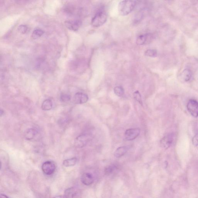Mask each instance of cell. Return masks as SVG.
Here are the masks:
<instances>
[{"label":"cell","instance_id":"1","mask_svg":"<svg viewBox=\"0 0 198 198\" xmlns=\"http://www.w3.org/2000/svg\"><path fill=\"white\" fill-rule=\"evenodd\" d=\"M136 4V1H120L118 6L119 13L121 16H127L133 11Z\"/></svg>","mask_w":198,"mask_h":198},{"label":"cell","instance_id":"2","mask_svg":"<svg viewBox=\"0 0 198 198\" xmlns=\"http://www.w3.org/2000/svg\"><path fill=\"white\" fill-rule=\"evenodd\" d=\"M107 19V15L105 11L98 12L91 20V24L94 27L101 26L106 22Z\"/></svg>","mask_w":198,"mask_h":198},{"label":"cell","instance_id":"3","mask_svg":"<svg viewBox=\"0 0 198 198\" xmlns=\"http://www.w3.org/2000/svg\"><path fill=\"white\" fill-rule=\"evenodd\" d=\"M91 138V136L88 134H84L80 135L76 138L75 145L78 147H84L90 141Z\"/></svg>","mask_w":198,"mask_h":198},{"label":"cell","instance_id":"4","mask_svg":"<svg viewBox=\"0 0 198 198\" xmlns=\"http://www.w3.org/2000/svg\"><path fill=\"white\" fill-rule=\"evenodd\" d=\"M140 133L141 130L138 128L127 129L125 132V139L127 141H132L138 138Z\"/></svg>","mask_w":198,"mask_h":198},{"label":"cell","instance_id":"5","mask_svg":"<svg viewBox=\"0 0 198 198\" xmlns=\"http://www.w3.org/2000/svg\"><path fill=\"white\" fill-rule=\"evenodd\" d=\"M188 112L193 117H198V102L196 100L191 99L189 100L187 104Z\"/></svg>","mask_w":198,"mask_h":198},{"label":"cell","instance_id":"6","mask_svg":"<svg viewBox=\"0 0 198 198\" xmlns=\"http://www.w3.org/2000/svg\"><path fill=\"white\" fill-rule=\"evenodd\" d=\"M55 164L51 161H46L42 166V170L45 174L50 175L53 174L55 171Z\"/></svg>","mask_w":198,"mask_h":198},{"label":"cell","instance_id":"7","mask_svg":"<svg viewBox=\"0 0 198 198\" xmlns=\"http://www.w3.org/2000/svg\"><path fill=\"white\" fill-rule=\"evenodd\" d=\"M174 140V135L173 134L171 133L165 135L160 141L161 147L164 149H168L173 144Z\"/></svg>","mask_w":198,"mask_h":198},{"label":"cell","instance_id":"8","mask_svg":"<svg viewBox=\"0 0 198 198\" xmlns=\"http://www.w3.org/2000/svg\"><path fill=\"white\" fill-rule=\"evenodd\" d=\"M89 100L87 94L81 92L77 93L74 96V102L77 104H83L87 102Z\"/></svg>","mask_w":198,"mask_h":198},{"label":"cell","instance_id":"9","mask_svg":"<svg viewBox=\"0 0 198 198\" xmlns=\"http://www.w3.org/2000/svg\"><path fill=\"white\" fill-rule=\"evenodd\" d=\"M65 25L68 29L74 31H77L81 26L82 22L78 20H68L65 22Z\"/></svg>","mask_w":198,"mask_h":198},{"label":"cell","instance_id":"10","mask_svg":"<svg viewBox=\"0 0 198 198\" xmlns=\"http://www.w3.org/2000/svg\"><path fill=\"white\" fill-rule=\"evenodd\" d=\"M153 39V36L151 34H146L138 36L136 39L138 45H142L149 43Z\"/></svg>","mask_w":198,"mask_h":198},{"label":"cell","instance_id":"11","mask_svg":"<svg viewBox=\"0 0 198 198\" xmlns=\"http://www.w3.org/2000/svg\"><path fill=\"white\" fill-rule=\"evenodd\" d=\"M81 181L82 183L85 185L89 186L91 185L93 183L94 177L91 173H85L82 175Z\"/></svg>","mask_w":198,"mask_h":198},{"label":"cell","instance_id":"12","mask_svg":"<svg viewBox=\"0 0 198 198\" xmlns=\"http://www.w3.org/2000/svg\"><path fill=\"white\" fill-rule=\"evenodd\" d=\"M78 190L75 187H71L67 189L64 192V196L65 198H74L78 194Z\"/></svg>","mask_w":198,"mask_h":198},{"label":"cell","instance_id":"13","mask_svg":"<svg viewBox=\"0 0 198 198\" xmlns=\"http://www.w3.org/2000/svg\"><path fill=\"white\" fill-rule=\"evenodd\" d=\"M128 150L129 148L127 146H121L119 147L114 152V156L117 158L121 157L127 153Z\"/></svg>","mask_w":198,"mask_h":198},{"label":"cell","instance_id":"14","mask_svg":"<svg viewBox=\"0 0 198 198\" xmlns=\"http://www.w3.org/2000/svg\"><path fill=\"white\" fill-rule=\"evenodd\" d=\"M38 134V132L35 129H29L25 132V136L27 140L30 141L35 138Z\"/></svg>","mask_w":198,"mask_h":198},{"label":"cell","instance_id":"15","mask_svg":"<svg viewBox=\"0 0 198 198\" xmlns=\"http://www.w3.org/2000/svg\"><path fill=\"white\" fill-rule=\"evenodd\" d=\"M192 72L188 68L184 70L182 73V77L184 81L188 82L191 80L192 77Z\"/></svg>","mask_w":198,"mask_h":198},{"label":"cell","instance_id":"16","mask_svg":"<svg viewBox=\"0 0 198 198\" xmlns=\"http://www.w3.org/2000/svg\"><path fill=\"white\" fill-rule=\"evenodd\" d=\"M53 104L52 101L50 99H47L44 100L42 105V109L43 110H50L52 109Z\"/></svg>","mask_w":198,"mask_h":198},{"label":"cell","instance_id":"17","mask_svg":"<svg viewBox=\"0 0 198 198\" xmlns=\"http://www.w3.org/2000/svg\"><path fill=\"white\" fill-rule=\"evenodd\" d=\"M77 158H73L64 160L63 164L65 167H68L75 166L77 163Z\"/></svg>","mask_w":198,"mask_h":198},{"label":"cell","instance_id":"18","mask_svg":"<svg viewBox=\"0 0 198 198\" xmlns=\"http://www.w3.org/2000/svg\"><path fill=\"white\" fill-rule=\"evenodd\" d=\"M114 92L116 95L118 97H122L125 93L124 88L121 86L115 87L114 89Z\"/></svg>","mask_w":198,"mask_h":198},{"label":"cell","instance_id":"19","mask_svg":"<svg viewBox=\"0 0 198 198\" xmlns=\"http://www.w3.org/2000/svg\"><path fill=\"white\" fill-rule=\"evenodd\" d=\"M44 33L43 30L40 29H36L33 32L31 36L33 39H37L42 36Z\"/></svg>","mask_w":198,"mask_h":198},{"label":"cell","instance_id":"20","mask_svg":"<svg viewBox=\"0 0 198 198\" xmlns=\"http://www.w3.org/2000/svg\"><path fill=\"white\" fill-rule=\"evenodd\" d=\"M145 55L147 57H156L158 56V52L155 49H148L145 52Z\"/></svg>","mask_w":198,"mask_h":198},{"label":"cell","instance_id":"21","mask_svg":"<svg viewBox=\"0 0 198 198\" xmlns=\"http://www.w3.org/2000/svg\"><path fill=\"white\" fill-rule=\"evenodd\" d=\"M133 96L134 98L137 101L140 103V104L141 105H142V99L141 95L139 91H135V92L134 93Z\"/></svg>","mask_w":198,"mask_h":198},{"label":"cell","instance_id":"22","mask_svg":"<svg viewBox=\"0 0 198 198\" xmlns=\"http://www.w3.org/2000/svg\"><path fill=\"white\" fill-rule=\"evenodd\" d=\"M28 27L27 26L22 24V25H20L18 27V30L21 33H22V34H24L28 31Z\"/></svg>","mask_w":198,"mask_h":198},{"label":"cell","instance_id":"23","mask_svg":"<svg viewBox=\"0 0 198 198\" xmlns=\"http://www.w3.org/2000/svg\"><path fill=\"white\" fill-rule=\"evenodd\" d=\"M60 100L63 102L69 101L71 100V96L68 94H62L60 97Z\"/></svg>","mask_w":198,"mask_h":198},{"label":"cell","instance_id":"24","mask_svg":"<svg viewBox=\"0 0 198 198\" xmlns=\"http://www.w3.org/2000/svg\"><path fill=\"white\" fill-rule=\"evenodd\" d=\"M115 169V167L113 166H109V167H106L105 170V172L106 174H110L113 172V170Z\"/></svg>","mask_w":198,"mask_h":198},{"label":"cell","instance_id":"25","mask_svg":"<svg viewBox=\"0 0 198 198\" xmlns=\"http://www.w3.org/2000/svg\"><path fill=\"white\" fill-rule=\"evenodd\" d=\"M192 142L193 145L196 146H198V134H196L193 137Z\"/></svg>","mask_w":198,"mask_h":198},{"label":"cell","instance_id":"26","mask_svg":"<svg viewBox=\"0 0 198 198\" xmlns=\"http://www.w3.org/2000/svg\"><path fill=\"white\" fill-rule=\"evenodd\" d=\"M1 198H9L8 196L4 194H1Z\"/></svg>","mask_w":198,"mask_h":198},{"label":"cell","instance_id":"27","mask_svg":"<svg viewBox=\"0 0 198 198\" xmlns=\"http://www.w3.org/2000/svg\"><path fill=\"white\" fill-rule=\"evenodd\" d=\"M53 198H65V196H55V197H53Z\"/></svg>","mask_w":198,"mask_h":198}]
</instances>
